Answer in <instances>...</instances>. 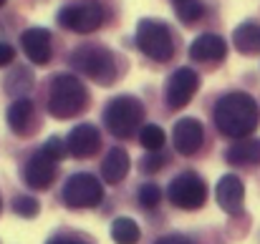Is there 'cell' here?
<instances>
[{
    "label": "cell",
    "mask_w": 260,
    "mask_h": 244,
    "mask_svg": "<svg viewBox=\"0 0 260 244\" xmlns=\"http://www.w3.org/2000/svg\"><path fill=\"white\" fill-rule=\"evenodd\" d=\"M3 5H5V0H0V8H3Z\"/></svg>",
    "instance_id": "cell-31"
},
{
    "label": "cell",
    "mask_w": 260,
    "mask_h": 244,
    "mask_svg": "<svg viewBox=\"0 0 260 244\" xmlns=\"http://www.w3.org/2000/svg\"><path fill=\"white\" fill-rule=\"evenodd\" d=\"M215 196H217L220 209H225L228 214H240V209H243V199H245V186H243V181H240L238 176L225 174V176L217 181Z\"/></svg>",
    "instance_id": "cell-14"
},
{
    "label": "cell",
    "mask_w": 260,
    "mask_h": 244,
    "mask_svg": "<svg viewBox=\"0 0 260 244\" xmlns=\"http://www.w3.org/2000/svg\"><path fill=\"white\" fill-rule=\"evenodd\" d=\"M157 244H192L187 237H179V234H170V237H162L157 239Z\"/></svg>",
    "instance_id": "cell-29"
},
{
    "label": "cell",
    "mask_w": 260,
    "mask_h": 244,
    "mask_svg": "<svg viewBox=\"0 0 260 244\" xmlns=\"http://www.w3.org/2000/svg\"><path fill=\"white\" fill-rule=\"evenodd\" d=\"M58 23L74 33H93L104 23V10L93 3L86 5H69L58 13Z\"/></svg>",
    "instance_id": "cell-8"
},
{
    "label": "cell",
    "mask_w": 260,
    "mask_h": 244,
    "mask_svg": "<svg viewBox=\"0 0 260 244\" xmlns=\"http://www.w3.org/2000/svg\"><path fill=\"white\" fill-rule=\"evenodd\" d=\"M142 116H144V106H142V101L134 98V96H116L114 101H109V106H106V111H104L106 129H109L111 136H116V139L132 136V134L139 129Z\"/></svg>",
    "instance_id": "cell-4"
},
{
    "label": "cell",
    "mask_w": 260,
    "mask_h": 244,
    "mask_svg": "<svg viewBox=\"0 0 260 244\" xmlns=\"http://www.w3.org/2000/svg\"><path fill=\"white\" fill-rule=\"evenodd\" d=\"M8 126L15 131V134H23V131H28V126H30V118H33V103L28 101V98H18V101H13L10 103V108H8Z\"/></svg>",
    "instance_id": "cell-19"
},
{
    "label": "cell",
    "mask_w": 260,
    "mask_h": 244,
    "mask_svg": "<svg viewBox=\"0 0 260 244\" xmlns=\"http://www.w3.org/2000/svg\"><path fill=\"white\" fill-rule=\"evenodd\" d=\"M189 56L200 63H217L228 56V43H225V38H220L215 33H205V35L194 38V43L189 46Z\"/></svg>",
    "instance_id": "cell-15"
},
{
    "label": "cell",
    "mask_w": 260,
    "mask_h": 244,
    "mask_svg": "<svg viewBox=\"0 0 260 244\" xmlns=\"http://www.w3.org/2000/svg\"><path fill=\"white\" fill-rule=\"evenodd\" d=\"M172 141L177 154L182 156H194L200 149H202V141H205V129L197 118H179L174 124L172 131Z\"/></svg>",
    "instance_id": "cell-10"
},
{
    "label": "cell",
    "mask_w": 260,
    "mask_h": 244,
    "mask_svg": "<svg viewBox=\"0 0 260 244\" xmlns=\"http://www.w3.org/2000/svg\"><path fill=\"white\" fill-rule=\"evenodd\" d=\"M233 43H235V48H238L240 53H245V56L260 53V23L248 20V23L238 25L235 33H233Z\"/></svg>",
    "instance_id": "cell-18"
},
{
    "label": "cell",
    "mask_w": 260,
    "mask_h": 244,
    "mask_svg": "<svg viewBox=\"0 0 260 244\" xmlns=\"http://www.w3.org/2000/svg\"><path fill=\"white\" fill-rule=\"evenodd\" d=\"M165 131L159 129V126H154V124H149V126H144L142 131H139V144L144 146V149H149V151H159L162 146H165Z\"/></svg>",
    "instance_id": "cell-23"
},
{
    "label": "cell",
    "mask_w": 260,
    "mask_h": 244,
    "mask_svg": "<svg viewBox=\"0 0 260 244\" xmlns=\"http://www.w3.org/2000/svg\"><path fill=\"white\" fill-rule=\"evenodd\" d=\"M225 159L233 166H260V139H240L228 151Z\"/></svg>",
    "instance_id": "cell-16"
},
{
    "label": "cell",
    "mask_w": 260,
    "mask_h": 244,
    "mask_svg": "<svg viewBox=\"0 0 260 244\" xmlns=\"http://www.w3.org/2000/svg\"><path fill=\"white\" fill-rule=\"evenodd\" d=\"M172 3H174L177 18H179L182 23H187V25L197 23V20L202 18V13H205V5H202L200 0H172Z\"/></svg>",
    "instance_id": "cell-22"
},
{
    "label": "cell",
    "mask_w": 260,
    "mask_h": 244,
    "mask_svg": "<svg viewBox=\"0 0 260 244\" xmlns=\"http://www.w3.org/2000/svg\"><path fill=\"white\" fill-rule=\"evenodd\" d=\"M48 244H84V242H76V239H51Z\"/></svg>",
    "instance_id": "cell-30"
},
{
    "label": "cell",
    "mask_w": 260,
    "mask_h": 244,
    "mask_svg": "<svg viewBox=\"0 0 260 244\" xmlns=\"http://www.w3.org/2000/svg\"><path fill=\"white\" fill-rule=\"evenodd\" d=\"M165 164H167V156L159 154V151H154V154H149V156L142 159V171H144V174H154V171H159Z\"/></svg>",
    "instance_id": "cell-27"
},
{
    "label": "cell",
    "mask_w": 260,
    "mask_h": 244,
    "mask_svg": "<svg viewBox=\"0 0 260 244\" xmlns=\"http://www.w3.org/2000/svg\"><path fill=\"white\" fill-rule=\"evenodd\" d=\"M63 204L71 209H91L104 199V186L91 174H74L63 186Z\"/></svg>",
    "instance_id": "cell-7"
},
{
    "label": "cell",
    "mask_w": 260,
    "mask_h": 244,
    "mask_svg": "<svg viewBox=\"0 0 260 244\" xmlns=\"http://www.w3.org/2000/svg\"><path fill=\"white\" fill-rule=\"evenodd\" d=\"M15 61V48L10 43H0V68L10 66Z\"/></svg>",
    "instance_id": "cell-28"
},
{
    "label": "cell",
    "mask_w": 260,
    "mask_h": 244,
    "mask_svg": "<svg viewBox=\"0 0 260 244\" xmlns=\"http://www.w3.org/2000/svg\"><path fill=\"white\" fill-rule=\"evenodd\" d=\"M88 106V91L84 83L71 73H58L51 81V91H48V113L58 121L74 118L79 116Z\"/></svg>",
    "instance_id": "cell-2"
},
{
    "label": "cell",
    "mask_w": 260,
    "mask_h": 244,
    "mask_svg": "<svg viewBox=\"0 0 260 244\" xmlns=\"http://www.w3.org/2000/svg\"><path fill=\"white\" fill-rule=\"evenodd\" d=\"M137 46L144 56H149L157 63H167L174 56V40L172 33L165 23L144 18L137 25Z\"/></svg>",
    "instance_id": "cell-5"
},
{
    "label": "cell",
    "mask_w": 260,
    "mask_h": 244,
    "mask_svg": "<svg viewBox=\"0 0 260 244\" xmlns=\"http://www.w3.org/2000/svg\"><path fill=\"white\" fill-rule=\"evenodd\" d=\"M66 149H69V154L76 156V159L93 156V154L101 149V134H99V129L91 126V124L76 126V129L69 134V139H66Z\"/></svg>",
    "instance_id": "cell-12"
},
{
    "label": "cell",
    "mask_w": 260,
    "mask_h": 244,
    "mask_svg": "<svg viewBox=\"0 0 260 244\" xmlns=\"http://www.w3.org/2000/svg\"><path fill=\"white\" fill-rule=\"evenodd\" d=\"M20 46H23L25 56L30 58V63L46 66L51 61V33L46 28H28V30H23Z\"/></svg>",
    "instance_id": "cell-13"
},
{
    "label": "cell",
    "mask_w": 260,
    "mask_h": 244,
    "mask_svg": "<svg viewBox=\"0 0 260 244\" xmlns=\"http://www.w3.org/2000/svg\"><path fill=\"white\" fill-rule=\"evenodd\" d=\"M71 66L99 86H111L119 76L116 61H114L111 51L104 46H79L71 53Z\"/></svg>",
    "instance_id": "cell-3"
},
{
    "label": "cell",
    "mask_w": 260,
    "mask_h": 244,
    "mask_svg": "<svg viewBox=\"0 0 260 244\" xmlns=\"http://www.w3.org/2000/svg\"><path fill=\"white\" fill-rule=\"evenodd\" d=\"M13 212H15L18 217L30 219V217H36V214L41 212V204H38L33 196H15V201H13Z\"/></svg>",
    "instance_id": "cell-25"
},
{
    "label": "cell",
    "mask_w": 260,
    "mask_h": 244,
    "mask_svg": "<svg viewBox=\"0 0 260 244\" xmlns=\"http://www.w3.org/2000/svg\"><path fill=\"white\" fill-rule=\"evenodd\" d=\"M215 124L222 136L245 139L250 136L260 124V108L253 96L248 93H228L215 103Z\"/></svg>",
    "instance_id": "cell-1"
},
{
    "label": "cell",
    "mask_w": 260,
    "mask_h": 244,
    "mask_svg": "<svg viewBox=\"0 0 260 244\" xmlns=\"http://www.w3.org/2000/svg\"><path fill=\"white\" fill-rule=\"evenodd\" d=\"M197 88H200V76L192 68H177L170 76V83H167V93H165L167 106L172 111L184 108L192 101V96L197 93Z\"/></svg>",
    "instance_id": "cell-9"
},
{
    "label": "cell",
    "mask_w": 260,
    "mask_h": 244,
    "mask_svg": "<svg viewBox=\"0 0 260 244\" xmlns=\"http://www.w3.org/2000/svg\"><path fill=\"white\" fill-rule=\"evenodd\" d=\"M126 171H129V154L124 151V149H111L109 154H106V159L101 164V176H104V181L106 184H119L124 176H126Z\"/></svg>",
    "instance_id": "cell-17"
},
{
    "label": "cell",
    "mask_w": 260,
    "mask_h": 244,
    "mask_svg": "<svg viewBox=\"0 0 260 244\" xmlns=\"http://www.w3.org/2000/svg\"><path fill=\"white\" fill-rule=\"evenodd\" d=\"M0 209H3V204H0Z\"/></svg>",
    "instance_id": "cell-32"
},
{
    "label": "cell",
    "mask_w": 260,
    "mask_h": 244,
    "mask_svg": "<svg viewBox=\"0 0 260 244\" xmlns=\"http://www.w3.org/2000/svg\"><path fill=\"white\" fill-rule=\"evenodd\" d=\"M167 196H170V201L177 209L194 212V209L205 207V201H207V184H205V179L200 174L184 171L170 184Z\"/></svg>",
    "instance_id": "cell-6"
},
{
    "label": "cell",
    "mask_w": 260,
    "mask_h": 244,
    "mask_svg": "<svg viewBox=\"0 0 260 244\" xmlns=\"http://www.w3.org/2000/svg\"><path fill=\"white\" fill-rule=\"evenodd\" d=\"M43 151L51 156V159H56V161H61L63 156H66V144H63V139H58V136H53V139H48L46 141V146H43Z\"/></svg>",
    "instance_id": "cell-26"
},
{
    "label": "cell",
    "mask_w": 260,
    "mask_h": 244,
    "mask_svg": "<svg viewBox=\"0 0 260 244\" xmlns=\"http://www.w3.org/2000/svg\"><path fill=\"white\" fill-rule=\"evenodd\" d=\"M139 237H142V232H139V227H137L134 219H129V217L114 219V224H111V239L116 244H137Z\"/></svg>",
    "instance_id": "cell-20"
},
{
    "label": "cell",
    "mask_w": 260,
    "mask_h": 244,
    "mask_svg": "<svg viewBox=\"0 0 260 244\" xmlns=\"http://www.w3.org/2000/svg\"><path fill=\"white\" fill-rule=\"evenodd\" d=\"M56 159H51L43 149L36 154V156H30V161L25 164V184L30 186V189H48L51 184H53V179H56V171H58V166H56Z\"/></svg>",
    "instance_id": "cell-11"
},
{
    "label": "cell",
    "mask_w": 260,
    "mask_h": 244,
    "mask_svg": "<svg viewBox=\"0 0 260 244\" xmlns=\"http://www.w3.org/2000/svg\"><path fill=\"white\" fill-rule=\"evenodd\" d=\"M33 88V73L28 71V68H15L8 78H5V91L10 93V96H25L28 91Z\"/></svg>",
    "instance_id": "cell-21"
},
{
    "label": "cell",
    "mask_w": 260,
    "mask_h": 244,
    "mask_svg": "<svg viewBox=\"0 0 260 244\" xmlns=\"http://www.w3.org/2000/svg\"><path fill=\"white\" fill-rule=\"evenodd\" d=\"M162 189L157 186V184H142L139 186V204L144 207V209H154V207H159V201H162Z\"/></svg>",
    "instance_id": "cell-24"
}]
</instances>
